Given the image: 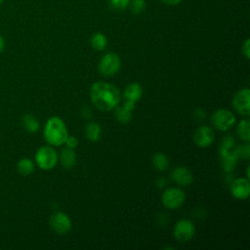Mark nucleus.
Listing matches in <instances>:
<instances>
[{
	"instance_id": "f257e3e1",
	"label": "nucleus",
	"mask_w": 250,
	"mask_h": 250,
	"mask_svg": "<svg viewBox=\"0 0 250 250\" xmlns=\"http://www.w3.org/2000/svg\"><path fill=\"white\" fill-rule=\"evenodd\" d=\"M90 97L94 105L101 110H110L115 108L120 101V92L112 84L98 81L90 89Z\"/></svg>"
},
{
	"instance_id": "f03ea898",
	"label": "nucleus",
	"mask_w": 250,
	"mask_h": 250,
	"mask_svg": "<svg viewBox=\"0 0 250 250\" xmlns=\"http://www.w3.org/2000/svg\"><path fill=\"white\" fill-rule=\"evenodd\" d=\"M44 138L52 146L62 145L67 138V129L64 122L58 116L50 117L45 124Z\"/></svg>"
},
{
	"instance_id": "7ed1b4c3",
	"label": "nucleus",
	"mask_w": 250,
	"mask_h": 250,
	"mask_svg": "<svg viewBox=\"0 0 250 250\" xmlns=\"http://www.w3.org/2000/svg\"><path fill=\"white\" fill-rule=\"evenodd\" d=\"M219 152L224 170L226 172L231 171L239 159L238 146L231 136H227L224 138Z\"/></svg>"
},
{
	"instance_id": "20e7f679",
	"label": "nucleus",
	"mask_w": 250,
	"mask_h": 250,
	"mask_svg": "<svg viewBox=\"0 0 250 250\" xmlns=\"http://www.w3.org/2000/svg\"><path fill=\"white\" fill-rule=\"evenodd\" d=\"M35 162L42 170L53 169L58 162V154L51 146H41L35 153Z\"/></svg>"
},
{
	"instance_id": "39448f33",
	"label": "nucleus",
	"mask_w": 250,
	"mask_h": 250,
	"mask_svg": "<svg viewBox=\"0 0 250 250\" xmlns=\"http://www.w3.org/2000/svg\"><path fill=\"white\" fill-rule=\"evenodd\" d=\"M211 121L217 130L227 131L234 125L235 117L229 109L220 108L212 114Z\"/></svg>"
},
{
	"instance_id": "423d86ee",
	"label": "nucleus",
	"mask_w": 250,
	"mask_h": 250,
	"mask_svg": "<svg viewBox=\"0 0 250 250\" xmlns=\"http://www.w3.org/2000/svg\"><path fill=\"white\" fill-rule=\"evenodd\" d=\"M120 59L117 54L107 53L103 56L99 62V71L104 76H111L120 68Z\"/></svg>"
},
{
	"instance_id": "0eeeda50",
	"label": "nucleus",
	"mask_w": 250,
	"mask_h": 250,
	"mask_svg": "<svg viewBox=\"0 0 250 250\" xmlns=\"http://www.w3.org/2000/svg\"><path fill=\"white\" fill-rule=\"evenodd\" d=\"M185 192L178 188H169L162 193V203L170 209H176L183 205L185 202Z\"/></svg>"
},
{
	"instance_id": "6e6552de",
	"label": "nucleus",
	"mask_w": 250,
	"mask_h": 250,
	"mask_svg": "<svg viewBox=\"0 0 250 250\" xmlns=\"http://www.w3.org/2000/svg\"><path fill=\"white\" fill-rule=\"evenodd\" d=\"M49 224L51 229L58 234H65L71 229V221L67 215L62 212L54 213L50 219Z\"/></svg>"
},
{
	"instance_id": "1a4fd4ad",
	"label": "nucleus",
	"mask_w": 250,
	"mask_h": 250,
	"mask_svg": "<svg viewBox=\"0 0 250 250\" xmlns=\"http://www.w3.org/2000/svg\"><path fill=\"white\" fill-rule=\"evenodd\" d=\"M195 232L194 225L187 219L177 222L174 228V236L180 242H187L192 238Z\"/></svg>"
},
{
	"instance_id": "9d476101",
	"label": "nucleus",
	"mask_w": 250,
	"mask_h": 250,
	"mask_svg": "<svg viewBox=\"0 0 250 250\" xmlns=\"http://www.w3.org/2000/svg\"><path fill=\"white\" fill-rule=\"evenodd\" d=\"M232 106L241 115L248 116L250 114V90L248 88L238 91L233 100Z\"/></svg>"
},
{
	"instance_id": "9b49d317",
	"label": "nucleus",
	"mask_w": 250,
	"mask_h": 250,
	"mask_svg": "<svg viewBox=\"0 0 250 250\" xmlns=\"http://www.w3.org/2000/svg\"><path fill=\"white\" fill-rule=\"evenodd\" d=\"M214 137V132L211 127L200 126L194 132L193 141L198 146L207 147L213 143Z\"/></svg>"
},
{
	"instance_id": "f8f14e48",
	"label": "nucleus",
	"mask_w": 250,
	"mask_h": 250,
	"mask_svg": "<svg viewBox=\"0 0 250 250\" xmlns=\"http://www.w3.org/2000/svg\"><path fill=\"white\" fill-rule=\"evenodd\" d=\"M231 194L237 199H246L250 193V184L248 179H235L230 186Z\"/></svg>"
},
{
	"instance_id": "ddd939ff",
	"label": "nucleus",
	"mask_w": 250,
	"mask_h": 250,
	"mask_svg": "<svg viewBox=\"0 0 250 250\" xmlns=\"http://www.w3.org/2000/svg\"><path fill=\"white\" fill-rule=\"evenodd\" d=\"M172 178L180 186H188L191 184L193 176L190 170H188L187 167L178 166L173 170Z\"/></svg>"
},
{
	"instance_id": "4468645a",
	"label": "nucleus",
	"mask_w": 250,
	"mask_h": 250,
	"mask_svg": "<svg viewBox=\"0 0 250 250\" xmlns=\"http://www.w3.org/2000/svg\"><path fill=\"white\" fill-rule=\"evenodd\" d=\"M135 103L126 101L125 104L122 106H118L116 107L114 114H115V118L121 122V123H127L130 121L131 119V114L132 111L135 107Z\"/></svg>"
},
{
	"instance_id": "2eb2a0df",
	"label": "nucleus",
	"mask_w": 250,
	"mask_h": 250,
	"mask_svg": "<svg viewBox=\"0 0 250 250\" xmlns=\"http://www.w3.org/2000/svg\"><path fill=\"white\" fill-rule=\"evenodd\" d=\"M143 95V88L139 83H131L129 84L124 91V98L126 101L137 103Z\"/></svg>"
},
{
	"instance_id": "dca6fc26",
	"label": "nucleus",
	"mask_w": 250,
	"mask_h": 250,
	"mask_svg": "<svg viewBox=\"0 0 250 250\" xmlns=\"http://www.w3.org/2000/svg\"><path fill=\"white\" fill-rule=\"evenodd\" d=\"M21 124L24 130L28 133H36L40 128V123L38 119L32 114H24L21 118Z\"/></svg>"
},
{
	"instance_id": "f3484780",
	"label": "nucleus",
	"mask_w": 250,
	"mask_h": 250,
	"mask_svg": "<svg viewBox=\"0 0 250 250\" xmlns=\"http://www.w3.org/2000/svg\"><path fill=\"white\" fill-rule=\"evenodd\" d=\"M60 160L62 165L64 168H71L73 167V165L75 164L76 161V156L75 153L73 151V149L71 147H64L60 154Z\"/></svg>"
},
{
	"instance_id": "a211bd4d",
	"label": "nucleus",
	"mask_w": 250,
	"mask_h": 250,
	"mask_svg": "<svg viewBox=\"0 0 250 250\" xmlns=\"http://www.w3.org/2000/svg\"><path fill=\"white\" fill-rule=\"evenodd\" d=\"M34 168H35V165H34L33 161L29 158H26V157L21 158L17 163L18 172L21 175H23V176H27V175L32 174L33 171H34Z\"/></svg>"
},
{
	"instance_id": "6ab92c4d",
	"label": "nucleus",
	"mask_w": 250,
	"mask_h": 250,
	"mask_svg": "<svg viewBox=\"0 0 250 250\" xmlns=\"http://www.w3.org/2000/svg\"><path fill=\"white\" fill-rule=\"evenodd\" d=\"M101 126L97 123V122H91L87 125L86 129H85V134L86 137L88 138L89 141L91 142H98L101 138Z\"/></svg>"
},
{
	"instance_id": "aec40b11",
	"label": "nucleus",
	"mask_w": 250,
	"mask_h": 250,
	"mask_svg": "<svg viewBox=\"0 0 250 250\" xmlns=\"http://www.w3.org/2000/svg\"><path fill=\"white\" fill-rule=\"evenodd\" d=\"M249 126H250V121L248 118L241 120L237 127H236V134L238 138L245 143H248L250 141V133H249Z\"/></svg>"
},
{
	"instance_id": "412c9836",
	"label": "nucleus",
	"mask_w": 250,
	"mask_h": 250,
	"mask_svg": "<svg viewBox=\"0 0 250 250\" xmlns=\"http://www.w3.org/2000/svg\"><path fill=\"white\" fill-rule=\"evenodd\" d=\"M90 43H91V46L95 50L103 51V50L105 49V47L107 45V39H106L104 34H103L101 32H97V33L92 35Z\"/></svg>"
},
{
	"instance_id": "4be33fe9",
	"label": "nucleus",
	"mask_w": 250,
	"mask_h": 250,
	"mask_svg": "<svg viewBox=\"0 0 250 250\" xmlns=\"http://www.w3.org/2000/svg\"><path fill=\"white\" fill-rule=\"evenodd\" d=\"M152 164L158 171H164L169 165V160L164 153H155L152 158Z\"/></svg>"
},
{
	"instance_id": "5701e85b",
	"label": "nucleus",
	"mask_w": 250,
	"mask_h": 250,
	"mask_svg": "<svg viewBox=\"0 0 250 250\" xmlns=\"http://www.w3.org/2000/svg\"><path fill=\"white\" fill-rule=\"evenodd\" d=\"M130 6V10L133 14L135 15H139L142 14L146 7V1L145 0H131L129 3Z\"/></svg>"
},
{
	"instance_id": "b1692460",
	"label": "nucleus",
	"mask_w": 250,
	"mask_h": 250,
	"mask_svg": "<svg viewBox=\"0 0 250 250\" xmlns=\"http://www.w3.org/2000/svg\"><path fill=\"white\" fill-rule=\"evenodd\" d=\"M131 0H108L109 6L114 11H123L125 10L130 3Z\"/></svg>"
},
{
	"instance_id": "393cba45",
	"label": "nucleus",
	"mask_w": 250,
	"mask_h": 250,
	"mask_svg": "<svg viewBox=\"0 0 250 250\" xmlns=\"http://www.w3.org/2000/svg\"><path fill=\"white\" fill-rule=\"evenodd\" d=\"M238 154H239V158L242 159H249L250 157V146L248 145V143H246L245 145L242 146H238Z\"/></svg>"
},
{
	"instance_id": "a878e982",
	"label": "nucleus",
	"mask_w": 250,
	"mask_h": 250,
	"mask_svg": "<svg viewBox=\"0 0 250 250\" xmlns=\"http://www.w3.org/2000/svg\"><path fill=\"white\" fill-rule=\"evenodd\" d=\"M64 143L66 144V146L68 147H71V148H75L78 146V140L75 137H73V136H70V137L67 136V138H66Z\"/></svg>"
},
{
	"instance_id": "bb28decb",
	"label": "nucleus",
	"mask_w": 250,
	"mask_h": 250,
	"mask_svg": "<svg viewBox=\"0 0 250 250\" xmlns=\"http://www.w3.org/2000/svg\"><path fill=\"white\" fill-rule=\"evenodd\" d=\"M242 53L246 57V59L250 58V40L249 39H246V41L244 42L242 46Z\"/></svg>"
},
{
	"instance_id": "cd10ccee",
	"label": "nucleus",
	"mask_w": 250,
	"mask_h": 250,
	"mask_svg": "<svg viewBox=\"0 0 250 250\" xmlns=\"http://www.w3.org/2000/svg\"><path fill=\"white\" fill-rule=\"evenodd\" d=\"M161 2H163L164 4H166L168 6H176V5L180 4L182 2V0H161Z\"/></svg>"
},
{
	"instance_id": "c85d7f7f",
	"label": "nucleus",
	"mask_w": 250,
	"mask_h": 250,
	"mask_svg": "<svg viewBox=\"0 0 250 250\" xmlns=\"http://www.w3.org/2000/svg\"><path fill=\"white\" fill-rule=\"evenodd\" d=\"M5 48V39L3 38V36L0 35V54L4 51Z\"/></svg>"
},
{
	"instance_id": "c756f323",
	"label": "nucleus",
	"mask_w": 250,
	"mask_h": 250,
	"mask_svg": "<svg viewBox=\"0 0 250 250\" xmlns=\"http://www.w3.org/2000/svg\"><path fill=\"white\" fill-rule=\"evenodd\" d=\"M249 169H250V167L248 166V167H247V170H246V174H247V179H249V178H250V175H249Z\"/></svg>"
},
{
	"instance_id": "7c9ffc66",
	"label": "nucleus",
	"mask_w": 250,
	"mask_h": 250,
	"mask_svg": "<svg viewBox=\"0 0 250 250\" xmlns=\"http://www.w3.org/2000/svg\"><path fill=\"white\" fill-rule=\"evenodd\" d=\"M3 1H4V0H0V5L3 3Z\"/></svg>"
}]
</instances>
